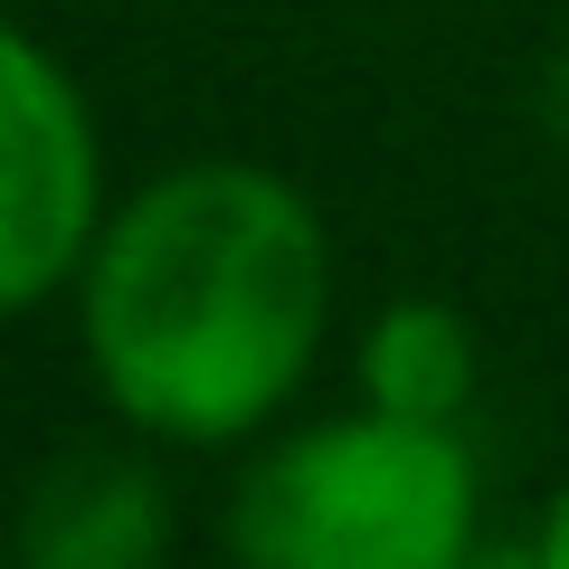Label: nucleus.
I'll list each match as a JSON object with an SVG mask.
<instances>
[{
    "mask_svg": "<svg viewBox=\"0 0 569 569\" xmlns=\"http://www.w3.org/2000/svg\"><path fill=\"white\" fill-rule=\"evenodd\" d=\"M96 399L152 447H257L332 342V228L284 171L200 152L104 209L77 284Z\"/></svg>",
    "mask_w": 569,
    "mask_h": 569,
    "instance_id": "1",
    "label": "nucleus"
},
{
    "mask_svg": "<svg viewBox=\"0 0 569 569\" xmlns=\"http://www.w3.org/2000/svg\"><path fill=\"white\" fill-rule=\"evenodd\" d=\"M219 541L257 569H466L485 541V466L466 427L351 399L342 418L266 427L219 503Z\"/></svg>",
    "mask_w": 569,
    "mask_h": 569,
    "instance_id": "2",
    "label": "nucleus"
},
{
    "mask_svg": "<svg viewBox=\"0 0 569 569\" xmlns=\"http://www.w3.org/2000/svg\"><path fill=\"white\" fill-rule=\"evenodd\" d=\"M104 209V123L77 67L0 20V323L77 284Z\"/></svg>",
    "mask_w": 569,
    "mask_h": 569,
    "instance_id": "3",
    "label": "nucleus"
},
{
    "mask_svg": "<svg viewBox=\"0 0 569 569\" xmlns=\"http://www.w3.org/2000/svg\"><path fill=\"white\" fill-rule=\"evenodd\" d=\"M10 541L39 569H152L171 550V485L133 447H67L20 493Z\"/></svg>",
    "mask_w": 569,
    "mask_h": 569,
    "instance_id": "4",
    "label": "nucleus"
},
{
    "mask_svg": "<svg viewBox=\"0 0 569 569\" xmlns=\"http://www.w3.org/2000/svg\"><path fill=\"white\" fill-rule=\"evenodd\" d=\"M351 389L389 418L418 427H466L475 399H485V342L456 305L437 295H399V305L370 313L361 351H351Z\"/></svg>",
    "mask_w": 569,
    "mask_h": 569,
    "instance_id": "5",
    "label": "nucleus"
},
{
    "mask_svg": "<svg viewBox=\"0 0 569 569\" xmlns=\"http://www.w3.org/2000/svg\"><path fill=\"white\" fill-rule=\"evenodd\" d=\"M522 560H531V569H569V475H560V485L541 493V522H531Z\"/></svg>",
    "mask_w": 569,
    "mask_h": 569,
    "instance_id": "6",
    "label": "nucleus"
},
{
    "mask_svg": "<svg viewBox=\"0 0 569 569\" xmlns=\"http://www.w3.org/2000/svg\"><path fill=\"white\" fill-rule=\"evenodd\" d=\"M541 123H550V133L569 142V39H560V58L541 67Z\"/></svg>",
    "mask_w": 569,
    "mask_h": 569,
    "instance_id": "7",
    "label": "nucleus"
}]
</instances>
